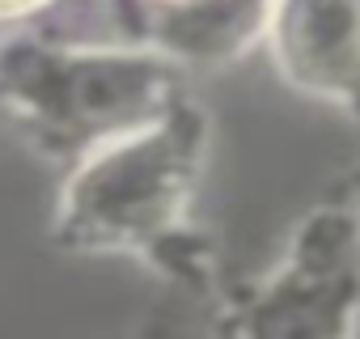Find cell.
<instances>
[{"label":"cell","mask_w":360,"mask_h":339,"mask_svg":"<svg viewBox=\"0 0 360 339\" xmlns=\"http://www.w3.org/2000/svg\"><path fill=\"white\" fill-rule=\"evenodd\" d=\"M169 5H195V0H169Z\"/></svg>","instance_id":"cell-4"},{"label":"cell","mask_w":360,"mask_h":339,"mask_svg":"<svg viewBox=\"0 0 360 339\" xmlns=\"http://www.w3.org/2000/svg\"><path fill=\"white\" fill-rule=\"evenodd\" d=\"M195 174V144L161 119L140 132H119L68 187V217L98 242H140L174 221Z\"/></svg>","instance_id":"cell-1"},{"label":"cell","mask_w":360,"mask_h":339,"mask_svg":"<svg viewBox=\"0 0 360 339\" xmlns=\"http://www.w3.org/2000/svg\"><path fill=\"white\" fill-rule=\"evenodd\" d=\"M39 5H47V0H0V18H26Z\"/></svg>","instance_id":"cell-3"},{"label":"cell","mask_w":360,"mask_h":339,"mask_svg":"<svg viewBox=\"0 0 360 339\" xmlns=\"http://www.w3.org/2000/svg\"><path fill=\"white\" fill-rule=\"evenodd\" d=\"M271 56L301 89L352 94L360 81V0H271Z\"/></svg>","instance_id":"cell-2"}]
</instances>
